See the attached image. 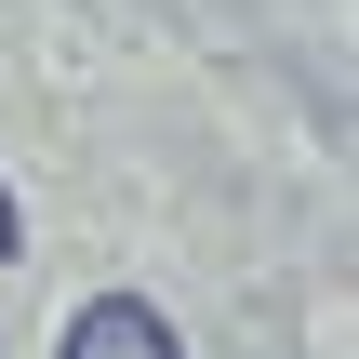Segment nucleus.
Returning <instances> with one entry per match:
<instances>
[{
	"instance_id": "nucleus-1",
	"label": "nucleus",
	"mask_w": 359,
	"mask_h": 359,
	"mask_svg": "<svg viewBox=\"0 0 359 359\" xmlns=\"http://www.w3.org/2000/svg\"><path fill=\"white\" fill-rule=\"evenodd\" d=\"M53 359H187V346H173V320H160L147 293H93V306L67 320V346H53Z\"/></svg>"
}]
</instances>
